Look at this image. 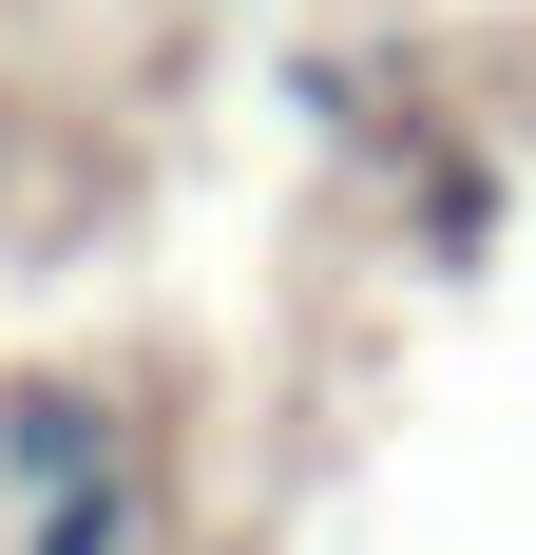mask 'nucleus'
Instances as JSON below:
<instances>
[{
  "mask_svg": "<svg viewBox=\"0 0 536 555\" xmlns=\"http://www.w3.org/2000/svg\"><path fill=\"white\" fill-rule=\"evenodd\" d=\"M115 422H97V384H0V499H77V479H115Z\"/></svg>",
  "mask_w": 536,
  "mask_h": 555,
  "instance_id": "1",
  "label": "nucleus"
}]
</instances>
